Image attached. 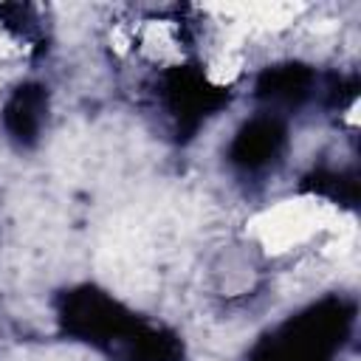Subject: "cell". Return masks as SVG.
Segmentation results:
<instances>
[{
  "instance_id": "obj_1",
  "label": "cell",
  "mask_w": 361,
  "mask_h": 361,
  "mask_svg": "<svg viewBox=\"0 0 361 361\" xmlns=\"http://www.w3.org/2000/svg\"><path fill=\"white\" fill-rule=\"evenodd\" d=\"M59 324L68 336L104 350L113 361H180V338L155 327L99 288L82 285L65 290L56 305Z\"/></svg>"
},
{
  "instance_id": "obj_2",
  "label": "cell",
  "mask_w": 361,
  "mask_h": 361,
  "mask_svg": "<svg viewBox=\"0 0 361 361\" xmlns=\"http://www.w3.org/2000/svg\"><path fill=\"white\" fill-rule=\"evenodd\" d=\"M353 322V310L341 299H324L296 319H290L279 333L268 336L254 361H330V353L344 341Z\"/></svg>"
},
{
  "instance_id": "obj_3",
  "label": "cell",
  "mask_w": 361,
  "mask_h": 361,
  "mask_svg": "<svg viewBox=\"0 0 361 361\" xmlns=\"http://www.w3.org/2000/svg\"><path fill=\"white\" fill-rule=\"evenodd\" d=\"M164 102L180 135H192L214 110L228 102V90L212 85L197 68H172L164 76Z\"/></svg>"
},
{
  "instance_id": "obj_4",
  "label": "cell",
  "mask_w": 361,
  "mask_h": 361,
  "mask_svg": "<svg viewBox=\"0 0 361 361\" xmlns=\"http://www.w3.org/2000/svg\"><path fill=\"white\" fill-rule=\"evenodd\" d=\"M285 141H288V130H285L282 118H276L271 113L257 116L237 130V135L228 147V158H231V164H237L243 169H259L279 158V152L285 149Z\"/></svg>"
},
{
  "instance_id": "obj_5",
  "label": "cell",
  "mask_w": 361,
  "mask_h": 361,
  "mask_svg": "<svg viewBox=\"0 0 361 361\" xmlns=\"http://www.w3.org/2000/svg\"><path fill=\"white\" fill-rule=\"evenodd\" d=\"M48 113V93L42 85H20L3 107V127L17 144H34Z\"/></svg>"
},
{
  "instance_id": "obj_6",
  "label": "cell",
  "mask_w": 361,
  "mask_h": 361,
  "mask_svg": "<svg viewBox=\"0 0 361 361\" xmlns=\"http://www.w3.org/2000/svg\"><path fill=\"white\" fill-rule=\"evenodd\" d=\"M310 85H313V71L307 65L282 62V65H274V68L262 71V76L257 79V96L268 104L293 107V104L307 99Z\"/></svg>"
},
{
  "instance_id": "obj_7",
  "label": "cell",
  "mask_w": 361,
  "mask_h": 361,
  "mask_svg": "<svg viewBox=\"0 0 361 361\" xmlns=\"http://www.w3.org/2000/svg\"><path fill=\"white\" fill-rule=\"evenodd\" d=\"M305 186L330 200L347 203V206H355V200H358V183L341 172H313L310 178H305Z\"/></svg>"
}]
</instances>
